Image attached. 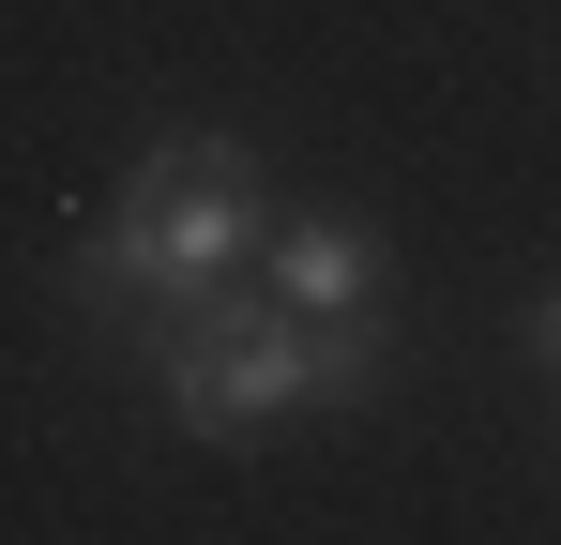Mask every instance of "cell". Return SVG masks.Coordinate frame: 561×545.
Masks as SVG:
<instances>
[{"label":"cell","mask_w":561,"mask_h":545,"mask_svg":"<svg viewBox=\"0 0 561 545\" xmlns=\"http://www.w3.org/2000/svg\"><path fill=\"white\" fill-rule=\"evenodd\" d=\"M304 363H319V409H365L379 363H394V318L379 303H334V318H304Z\"/></svg>","instance_id":"277c9868"},{"label":"cell","mask_w":561,"mask_h":545,"mask_svg":"<svg viewBox=\"0 0 561 545\" xmlns=\"http://www.w3.org/2000/svg\"><path fill=\"white\" fill-rule=\"evenodd\" d=\"M516 349H531V363L561 379V288H531V303H516Z\"/></svg>","instance_id":"5b68a950"},{"label":"cell","mask_w":561,"mask_h":545,"mask_svg":"<svg viewBox=\"0 0 561 545\" xmlns=\"http://www.w3.org/2000/svg\"><path fill=\"white\" fill-rule=\"evenodd\" d=\"M259 152L243 137H137L122 152V197L92 212V243L61 258V288L92 303V318H168L197 303L213 272L259 258Z\"/></svg>","instance_id":"6da1fadb"},{"label":"cell","mask_w":561,"mask_h":545,"mask_svg":"<svg viewBox=\"0 0 561 545\" xmlns=\"http://www.w3.org/2000/svg\"><path fill=\"white\" fill-rule=\"evenodd\" d=\"M243 272L274 288L288 318H334V303H379V272H394V258H379L365 212H288V228H259V258H243Z\"/></svg>","instance_id":"3957f363"},{"label":"cell","mask_w":561,"mask_h":545,"mask_svg":"<svg viewBox=\"0 0 561 545\" xmlns=\"http://www.w3.org/2000/svg\"><path fill=\"white\" fill-rule=\"evenodd\" d=\"M137 349H152V394H168L183 440H259V425H288V409H319L304 318H288L274 288H243V272H213L197 303L137 318Z\"/></svg>","instance_id":"7a4b0ae2"}]
</instances>
